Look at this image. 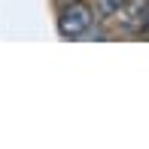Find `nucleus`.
Here are the masks:
<instances>
[{"label": "nucleus", "instance_id": "2", "mask_svg": "<svg viewBox=\"0 0 149 149\" xmlns=\"http://www.w3.org/2000/svg\"><path fill=\"white\" fill-rule=\"evenodd\" d=\"M122 3H125V0H97V12H100V18H113V15L122 9Z\"/></svg>", "mask_w": 149, "mask_h": 149}, {"label": "nucleus", "instance_id": "1", "mask_svg": "<svg viewBox=\"0 0 149 149\" xmlns=\"http://www.w3.org/2000/svg\"><path fill=\"white\" fill-rule=\"evenodd\" d=\"M91 18H94V12L88 3H70V6H64V12L58 18V33L61 37H82L91 28Z\"/></svg>", "mask_w": 149, "mask_h": 149}]
</instances>
